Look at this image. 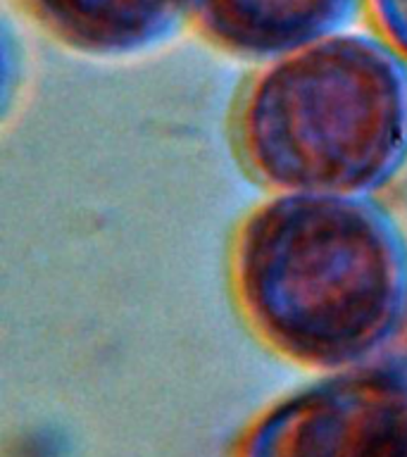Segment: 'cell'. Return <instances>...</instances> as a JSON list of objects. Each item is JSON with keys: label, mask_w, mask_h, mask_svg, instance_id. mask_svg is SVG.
I'll use <instances>...</instances> for the list:
<instances>
[{"label": "cell", "mask_w": 407, "mask_h": 457, "mask_svg": "<svg viewBox=\"0 0 407 457\" xmlns=\"http://www.w3.org/2000/svg\"><path fill=\"white\" fill-rule=\"evenodd\" d=\"M405 405L407 355L384 353L270 407L238 457H384Z\"/></svg>", "instance_id": "obj_3"}, {"label": "cell", "mask_w": 407, "mask_h": 457, "mask_svg": "<svg viewBox=\"0 0 407 457\" xmlns=\"http://www.w3.org/2000/svg\"><path fill=\"white\" fill-rule=\"evenodd\" d=\"M362 0H186V20L207 41L248 60H271L336 34Z\"/></svg>", "instance_id": "obj_4"}, {"label": "cell", "mask_w": 407, "mask_h": 457, "mask_svg": "<svg viewBox=\"0 0 407 457\" xmlns=\"http://www.w3.org/2000/svg\"><path fill=\"white\" fill-rule=\"evenodd\" d=\"M21 5L55 41L96 57L141 53L186 20V0H21Z\"/></svg>", "instance_id": "obj_5"}, {"label": "cell", "mask_w": 407, "mask_h": 457, "mask_svg": "<svg viewBox=\"0 0 407 457\" xmlns=\"http://www.w3.org/2000/svg\"><path fill=\"white\" fill-rule=\"evenodd\" d=\"M377 34L407 60V0H362Z\"/></svg>", "instance_id": "obj_6"}, {"label": "cell", "mask_w": 407, "mask_h": 457, "mask_svg": "<svg viewBox=\"0 0 407 457\" xmlns=\"http://www.w3.org/2000/svg\"><path fill=\"white\" fill-rule=\"evenodd\" d=\"M231 141L271 193L377 195L407 164V60L345 31L271 57L236 100Z\"/></svg>", "instance_id": "obj_2"}, {"label": "cell", "mask_w": 407, "mask_h": 457, "mask_svg": "<svg viewBox=\"0 0 407 457\" xmlns=\"http://www.w3.org/2000/svg\"><path fill=\"white\" fill-rule=\"evenodd\" d=\"M228 281L257 338L314 370L371 362L407 327V236L374 195L271 193L236 228Z\"/></svg>", "instance_id": "obj_1"}, {"label": "cell", "mask_w": 407, "mask_h": 457, "mask_svg": "<svg viewBox=\"0 0 407 457\" xmlns=\"http://www.w3.org/2000/svg\"><path fill=\"white\" fill-rule=\"evenodd\" d=\"M384 457H407V405L403 407V412L395 421V428H393Z\"/></svg>", "instance_id": "obj_7"}]
</instances>
